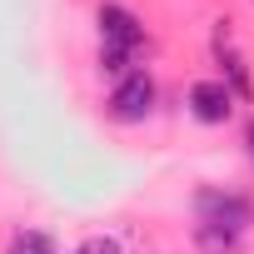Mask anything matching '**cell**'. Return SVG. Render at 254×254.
I'll list each match as a JSON object with an SVG mask.
<instances>
[{"mask_svg":"<svg viewBox=\"0 0 254 254\" xmlns=\"http://www.w3.org/2000/svg\"><path fill=\"white\" fill-rule=\"evenodd\" d=\"M194 214H199V224H219V229H234V234H244L254 224V204L234 190H219V185L194 190Z\"/></svg>","mask_w":254,"mask_h":254,"instance_id":"1","label":"cell"},{"mask_svg":"<svg viewBox=\"0 0 254 254\" xmlns=\"http://www.w3.org/2000/svg\"><path fill=\"white\" fill-rule=\"evenodd\" d=\"M150 110H155V75L150 70H130L125 80H115V90H110V120L140 125V120H150Z\"/></svg>","mask_w":254,"mask_h":254,"instance_id":"2","label":"cell"},{"mask_svg":"<svg viewBox=\"0 0 254 254\" xmlns=\"http://www.w3.org/2000/svg\"><path fill=\"white\" fill-rule=\"evenodd\" d=\"M100 45L110 50H125V55H140L145 45V20L135 10H125V5H100Z\"/></svg>","mask_w":254,"mask_h":254,"instance_id":"3","label":"cell"},{"mask_svg":"<svg viewBox=\"0 0 254 254\" xmlns=\"http://www.w3.org/2000/svg\"><path fill=\"white\" fill-rule=\"evenodd\" d=\"M234 90L219 80V75H209V80H194L190 85V115L199 120V125H224L229 115H234Z\"/></svg>","mask_w":254,"mask_h":254,"instance_id":"4","label":"cell"},{"mask_svg":"<svg viewBox=\"0 0 254 254\" xmlns=\"http://www.w3.org/2000/svg\"><path fill=\"white\" fill-rule=\"evenodd\" d=\"M244 234L234 229H219V224H194V249L199 254H239Z\"/></svg>","mask_w":254,"mask_h":254,"instance_id":"5","label":"cell"},{"mask_svg":"<svg viewBox=\"0 0 254 254\" xmlns=\"http://www.w3.org/2000/svg\"><path fill=\"white\" fill-rule=\"evenodd\" d=\"M5 254H60L55 249V239L50 234H40V229H20L15 239H10V249Z\"/></svg>","mask_w":254,"mask_h":254,"instance_id":"6","label":"cell"},{"mask_svg":"<svg viewBox=\"0 0 254 254\" xmlns=\"http://www.w3.org/2000/svg\"><path fill=\"white\" fill-rule=\"evenodd\" d=\"M75 254H120V239L115 234H90L75 244Z\"/></svg>","mask_w":254,"mask_h":254,"instance_id":"7","label":"cell"},{"mask_svg":"<svg viewBox=\"0 0 254 254\" xmlns=\"http://www.w3.org/2000/svg\"><path fill=\"white\" fill-rule=\"evenodd\" d=\"M249 145H254V120H249Z\"/></svg>","mask_w":254,"mask_h":254,"instance_id":"8","label":"cell"}]
</instances>
